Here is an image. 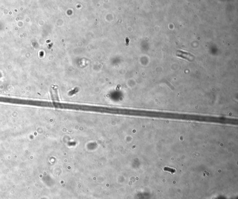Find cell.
Here are the masks:
<instances>
[{
	"label": "cell",
	"mask_w": 238,
	"mask_h": 199,
	"mask_svg": "<svg viewBox=\"0 0 238 199\" xmlns=\"http://www.w3.org/2000/svg\"><path fill=\"white\" fill-rule=\"evenodd\" d=\"M70 109L82 110L95 112L113 114L123 115L126 114V109L123 108H111V107H102L94 106L85 105L72 104L70 106Z\"/></svg>",
	"instance_id": "cell-1"
},
{
	"label": "cell",
	"mask_w": 238,
	"mask_h": 199,
	"mask_svg": "<svg viewBox=\"0 0 238 199\" xmlns=\"http://www.w3.org/2000/svg\"><path fill=\"white\" fill-rule=\"evenodd\" d=\"M177 55L179 57H182L184 59H188L189 60H191L193 59V56L191 54L184 52L183 51H179L177 52Z\"/></svg>",
	"instance_id": "cell-2"
}]
</instances>
